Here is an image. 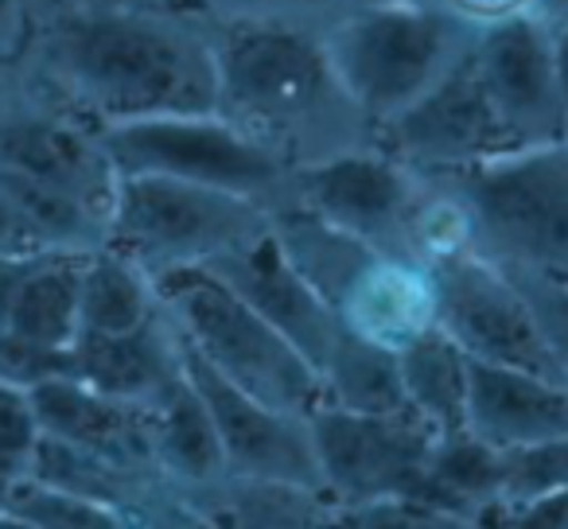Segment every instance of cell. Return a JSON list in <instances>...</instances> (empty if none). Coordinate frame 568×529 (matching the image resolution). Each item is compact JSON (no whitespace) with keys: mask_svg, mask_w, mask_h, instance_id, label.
<instances>
[{"mask_svg":"<svg viewBox=\"0 0 568 529\" xmlns=\"http://www.w3.org/2000/svg\"><path fill=\"white\" fill-rule=\"evenodd\" d=\"M28 82L94 129L214 113L211 20L136 0H67L36 17Z\"/></svg>","mask_w":568,"mask_h":529,"instance_id":"1","label":"cell"},{"mask_svg":"<svg viewBox=\"0 0 568 529\" xmlns=\"http://www.w3.org/2000/svg\"><path fill=\"white\" fill-rule=\"evenodd\" d=\"M211 51L214 113L293 172L374 144L324 32L237 12L211 20Z\"/></svg>","mask_w":568,"mask_h":529,"instance_id":"2","label":"cell"},{"mask_svg":"<svg viewBox=\"0 0 568 529\" xmlns=\"http://www.w3.org/2000/svg\"><path fill=\"white\" fill-rule=\"evenodd\" d=\"M273 237L347 332L394 350L436 332V285L425 265L374 250L301 206L273 211Z\"/></svg>","mask_w":568,"mask_h":529,"instance_id":"3","label":"cell"},{"mask_svg":"<svg viewBox=\"0 0 568 529\" xmlns=\"http://www.w3.org/2000/svg\"><path fill=\"white\" fill-rule=\"evenodd\" d=\"M152 285L183 347L230 386L296 417H312L324 405V382L308 358L214 269H172Z\"/></svg>","mask_w":568,"mask_h":529,"instance_id":"4","label":"cell"},{"mask_svg":"<svg viewBox=\"0 0 568 529\" xmlns=\"http://www.w3.org/2000/svg\"><path fill=\"white\" fill-rule=\"evenodd\" d=\"M479 28L444 4H355L324 32L332 63L358 110L378 129L467 63Z\"/></svg>","mask_w":568,"mask_h":529,"instance_id":"5","label":"cell"},{"mask_svg":"<svg viewBox=\"0 0 568 529\" xmlns=\"http://www.w3.org/2000/svg\"><path fill=\"white\" fill-rule=\"evenodd\" d=\"M444 180L467 203L483 261L568 281V141L503 152Z\"/></svg>","mask_w":568,"mask_h":529,"instance_id":"6","label":"cell"},{"mask_svg":"<svg viewBox=\"0 0 568 529\" xmlns=\"http://www.w3.org/2000/svg\"><path fill=\"white\" fill-rule=\"evenodd\" d=\"M273 214L245 195L168 175H118L105 214V245L149 277L214 265L268 234Z\"/></svg>","mask_w":568,"mask_h":529,"instance_id":"7","label":"cell"},{"mask_svg":"<svg viewBox=\"0 0 568 529\" xmlns=\"http://www.w3.org/2000/svg\"><path fill=\"white\" fill-rule=\"evenodd\" d=\"M98 133L118 175H168V180L203 183L253 199L268 214L288 203L293 167L250 141L222 113L129 121Z\"/></svg>","mask_w":568,"mask_h":529,"instance_id":"8","label":"cell"},{"mask_svg":"<svg viewBox=\"0 0 568 529\" xmlns=\"http://www.w3.org/2000/svg\"><path fill=\"white\" fill-rule=\"evenodd\" d=\"M316 448L320 490L332 506H358L374 498H428V467L440 436L417 413H351L320 405L308 417Z\"/></svg>","mask_w":568,"mask_h":529,"instance_id":"9","label":"cell"},{"mask_svg":"<svg viewBox=\"0 0 568 529\" xmlns=\"http://www.w3.org/2000/svg\"><path fill=\"white\" fill-rule=\"evenodd\" d=\"M374 144L417 175H456L518 149L467 63L382 121Z\"/></svg>","mask_w":568,"mask_h":529,"instance_id":"10","label":"cell"},{"mask_svg":"<svg viewBox=\"0 0 568 529\" xmlns=\"http://www.w3.org/2000/svg\"><path fill=\"white\" fill-rule=\"evenodd\" d=\"M417 191V172L386 156L378 144H366V149L296 167L284 206H301L382 253L409 257V218Z\"/></svg>","mask_w":568,"mask_h":529,"instance_id":"11","label":"cell"},{"mask_svg":"<svg viewBox=\"0 0 568 529\" xmlns=\"http://www.w3.org/2000/svg\"><path fill=\"white\" fill-rule=\"evenodd\" d=\"M428 273L436 285V327L471 363L514 366L557 382L534 312L510 273L483 261L479 253L444 261Z\"/></svg>","mask_w":568,"mask_h":529,"instance_id":"12","label":"cell"},{"mask_svg":"<svg viewBox=\"0 0 568 529\" xmlns=\"http://www.w3.org/2000/svg\"><path fill=\"white\" fill-rule=\"evenodd\" d=\"M0 172H17L67 191L102 218L110 214L118 187L102 133L79 113L40 94L32 82L20 98L0 102Z\"/></svg>","mask_w":568,"mask_h":529,"instance_id":"13","label":"cell"},{"mask_svg":"<svg viewBox=\"0 0 568 529\" xmlns=\"http://www.w3.org/2000/svg\"><path fill=\"white\" fill-rule=\"evenodd\" d=\"M467 67L518 149L565 141L557 32L541 17H518L483 28L471 43Z\"/></svg>","mask_w":568,"mask_h":529,"instance_id":"14","label":"cell"},{"mask_svg":"<svg viewBox=\"0 0 568 529\" xmlns=\"http://www.w3.org/2000/svg\"><path fill=\"white\" fill-rule=\"evenodd\" d=\"M180 350H183V374H187V382L203 397L206 413L214 420L222 459H226V475L320 490V467H316V448H312L308 417L273 409V405L242 394L226 378H219L203 358L191 355L183 343Z\"/></svg>","mask_w":568,"mask_h":529,"instance_id":"15","label":"cell"},{"mask_svg":"<svg viewBox=\"0 0 568 529\" xmlns=\"http://www.w3.org/2000/svg\"><path fill=\"white\" fill-rule=\"evenodd\" d=\"M129 518L133 529H335V506L320 490L222 475L211 482L160 479Z\"/></svg>","mask_w":568,"mask_h":529,"instance_id":"16","label":"cell"},{"mask_svg":"<svg viewBox=\"0 0 568 529\" xmlns=\"http://www.w3.org/2000/svg\"><path fill=\"white\" fill-rule=\"evenodd\" d=\"M214 269L242 301H250L284 339L293 343L304 358L312 363V370H324V363L332 358L335 343L343 335V324L335 319V312L316 296V288L288 265V257L281 253L273 237L261 234L257 242H250L245 250L230 253V257L206 265Z\"/></svg>","mask_w":568,"mask_h":529,"instance_id":"17","label":"cell"},{"mask_svg":"<svg viewBox=\"0 0 568 529\" xmlns=\"http://www.w3.org/2000/svg\"><path fill=\"white\" fill-rule=\"evenodd\" d=\"M32 405L48 440L90 451V456L110 459V464L129 467V471H156L149 405L105 397L74 374L36 386Z\"/></svg>","mask_w":568,"mask_h":529,"instance_id":"18","label":"cell"},{"mask_svg":"<svg viewBox=\"0 0 568 529\" xmlns=\"http://www.w3.org/2000/svg\"><path fill=\"white\" fill-rule=\"evenodd\" d=\"M467 433L490 448H526L568 436V389L534 370L471 363Z\"/></svg>","mask_w":568,"mask_h":529,"instance_id":"19","label":"cell"},{"mask_svg":"<svg viewBox=\"0 0 568 529\" xmlns=\"http://www.w3.org/2000/svg\"><path fill=\"white\" fill-rule=\"evenodd\" d=\"M74 378L118 401L156 405L183 378L180 335L164 308L152 324L125 335H79L74 339Z\"/></svg>","mask_w":568,"mask_h":529,"instance_id":"20","label":"cell"},{"mask_svg":"<svg viewBox=\"0 0 568 529\" xmlns=\"http://www.w3.org/2000/svg\"><path fill=\"white\" fill-rule=\"evenodd\" d=\"M402 386L409 409L433 428L440 440L467 433V386H471V358L436 327L397 350Z\"/></svg>","mask_w":568,"mask_h":529,"instance_id":"21","label":"cell"},{"mask_svg":"<svg viewBox=\"0 0 568 529\" xmlns=\"http://www.w3.org/2000/svg\"><path fill=\"white\" fill-rule=\"evenodd\" d=\"M152 417V459L156 471L172 482H211L226 475L222 444L214 433V420L206 413L203 397L183 374L156 405H149Z\"/></svg>","mask_w":568,"mask_h":529,"instance_id":"22","label":"cell"},{"mask_svg":"<svg viewBox=\"0 0 568 529\" xmlns=\"http://www.w3.org/2000/svg\"><path fill=\"white\" fill-rule=\"evenodd\" d=\"M160 316V296L149 273L125 253L98 245L82 257L79 335H125Z\"/></svg>","mask_w":568,"mask_h":529,"instance_id":"23","label":"cell"},{"mask_svg":"<svg viewBox=\"0 0 568 529\" xmlns=\"http://www.w3.org/2000/svg\"><path fill=\"white\" fill-rule=\"evenodd\" d=\"M87 253H40L0 332L71 350L79 339V285Z\"/></svg>","mask_w":568,"mask_h":529,"instance_id":"24","label":"cell"},{"mask_svg":"<svg viewBox=\"0 0 568 529\" xmlns=\"http://www.w3.org/2000/svg\"><path fill=\"white\" fill-rule=\"evenodd\" d=\"M320 382H324V405H339L351 413H382V417L413 413L405 401L397 350L363 339L347 327L320 370Z\"/></svg>","mask_w":568,"mask_h":529,"instance_id":"25","label":"cell"},{"mask_svg":"<svg viewBox=\"0 0 568 529\" xmlns=\"http://www.w3.org/2000/svg\"><path fill=\"white\" fill-rule=\"evenodd\" d=\"M0 510L32 521L36 529H133V518L118 506L43 482L36 475L12 482L9 495L0 498Z\"/></svg>","mask_w":568,"mask_h":529,"instance_id":"26","label":"cell"},{"mask_svg":"<svg viewBox=\"0 0 568 529\" xmlns=\"http://www.w3.org/2000/svg\"><path fill=\"white\" fill-rule=\"evenodd\" d=\"M568 490V436L526 448H498V506L510 510L518 502Z\"/></svg>","mask_w":568,"mask_h":529,"instance_id":"27","label":"cell"},{"mask_svg":"<svg viewBox=\"0 0 568 529\" xmlns=\"http://www.w3.org/2000/svg\"><path fill=\"white\" fill-rule=\"evenodd\" d=\"M335 529H483L479 521L420 495L374 498L358 506H335Z\"/></svg>","mask_w":568,"mask_h":529,"instance_id":"28","label":"cell"},{"mask_svg":"<svg viewBox=\"0 0 568 529\" xmlns=\"http://www.w3.org/2000/svg\"><path fill=\"white\" fill-rule=\"evenodd\" d=\"M518 293L526 296L534 312L537 335L545 343V355L557 374V382L568 389V281L541 277V273H510Z\"/></svg>","mask_w":568,"mask_h":529,"instance_id":"29","label":"cell"},{"mask_svg":"<svg viewBox=\"0 0 568 529\" xmlns=\"http://www.w3.org/2000/svg\"><path fill=\"white\" fill-rule=\"evenodd\" d=\"M40 417L28 389L0 382V498L9 495L12 482L32 471V456L40 448Z\"/></svg>","mask_w":568,"mask_h":529,"instance_id":"30","label":"cell"},{"mask_svg":"<svg viewBox=\"0 0 568 529\" xmlns=\"http://www.w3.org/2000/svg\"><path fill=\"white\" fill-rule=\"evenodd\" d=\"M74 374V350L63 347H43L24 335L0 332V382L32 394L36 386L51 378H67Z\"/></svg>","mask_w":568,"mask_h":529,"instance_id":"31","label":"cell"},{"mask_svg":"<svg viewBox=\"0 0 568 529\" xmlns=\"http://www.w3.org/2000/svg\"><path fill=\"white\" fill-rule=\"evenodd\" d=\"M358 0H250L245 12L265 20H281V24L312 28V32H327L339 17H347Z\"/></svg>","mask_w":568,"mask_h":529,"instance_id":"32","label":"cell"},{"mask_svg":"<svg viewBox=\"0 0 568 529\" xmlns=\"http://www.w3.org/2000/svg\"><path fill=\"white\" fill-rule=\"evenodd\" d=\"M490 529H568V490L510 506L498 513Z\"/></svg>","mask_w":568,"mask_h":529,"instance_id":"33","label":"cell"},{"mask_svg":"<svg viewBox=\"0 0 568 529\" xmlns=\"http://www.w3.org/2000/svg\"><path fill=\"white\" fill-rule=\"evenodd\" d=\"M440 4L464 24L479 28V32L518 17H537V0H440Z\"/></svg>","mask_w":568,"mask_h":529,"instance_id":"34","label":"cell"},{"mask_svg":"<svg viewBox=\"0 0 568 529\" xmlns=\"http://www.w3.org/2000/svg\"><path fill=\"white\" fill-rule=\"evenodd\" d=\"M32 24L36 17L28 0H0V59H24Z\"/></svg>","mask_w":568,"mask_h":529,"instance_id":"35","label":"cell"},{"mask_svg":"<svg viewBox=\"0 0 568 529\" xmlns=\"http://www.w3.org/2000/svg\"><path fill=\"white\" fill-rule=\"evenodd\" d=\"M136 4H152V9H168V12H180V17H195V20H222V17L245 12L250 0H136Z\"/></svg>","mask_w":568,"mask_h":529,"instance_id":"36","label":"cell"},{"mask_svg":"<svg viewBox=\"0 0 568 529\" xmlns=\"http://www.w3.org/2000/svg\"><path fill=\"white\" fill-rule=\"evenodd\" d=\"M0 253H48L32 242L24 218H20V211L12 206V199L4 187H0Z\"/></svg>","mask_w":568,"mask_h":529,"instance_id":"37","label":"cell"},{"mask_svg":"<svg viewBox=\"0 0 568 529\" xmlns=\"http://www.w3.org/2000/svg\"><path fill=\"white\" fill-rule=\"evenodd\" d=\"M557 71H560V102H565V141H568V28L557 32Z\"/></svg>","mask_w":568,"mask_h":529,"instance_id":"38","label":"cell"},{"mask_svg":"<svg viewBox=\"0 0 568 529\" xmlns=\"http://www.w3.org/2000/svg\"><path fill=\"white\" fill-rule=\"evenodd\" d=\"M537 17H541L552 32H560V28H568V0H537Z\"/></svg>","mask_w":568,"mask_h":529,"instance_id":"39","label":"cell"},{"mask_svg":"<svg viewBox=\"0 0 568 529\" xmlns=\"http://www.w3.org/2000/svg\"><path fill=\"white\" fill-rule=\"evenodd\" d=\"M0 529H36V526H32V521H24V518H17V513L0 510Z\"/></svg>","mask_w":568,"mask_h":529,"instance_id":"40","label":"cell"},{"mask_svg":"<svg viewBox=\"0 0 568 529\" xmlns=\"http://www.w3.org/2000/svg\"><path fill=\"white\" fill-rule=\"evenodd\" d=\"M59 4H67V0H28V9H32V17H43V12L59 9Z\"/></svg>","mask_w":568,"mask_h":529,"instance_id":"41","label":"cell"},{"mask_svg":"<svg viewBox=\"0 0 568 529\" xmlns=\"http://www.w3.org/2000/svg\"><path fill=\"white\" fill-rule=\"evenodd\" d=\"M358 4H409V9H420V4H440V0H358Z\"/></svg>","mask_w":568,"mask_h":529,"instance_id":"42","label":"cell"}]
</instances>
